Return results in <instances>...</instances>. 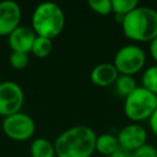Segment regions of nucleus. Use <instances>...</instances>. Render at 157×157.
<instances>
[{
	"label": "nucleus",
	"instance_id": "1",
	"mask_svg": "<svg viewBox=\"0 0 157 157\" xmlns=\"http://www.w3.org/2000/svg\"><path fill=\"white\" fill-rule=\"evenodd\" d=\"M97 135L86 125H76L63 130L54 141L57 157H90L96 151Z\"/></svg>",
	"mask_w": 157,
	"mask_h": 157
},
{
	"label": "nucleus",
	"instance_id": "2",
	"mask_svg": "<svg viewBox=\"0 0 157 157\" xmlns=\"http://www.w3.org/2000/svg\"><path fill=\"white\" fill-rule=\"evenodd\" d=\"M123 33L132 41L147 42L157 37V11L138 6L122 21Z\"/></svg>",
	"mask_w": 157,
	"mask_h": 157
},
{
	"label": "nucleus",
	"instance_id": "3",
	"mask_svg": "<svg viewBox=\"0 0 157 157\" xmlns=\"http://www.w3.org/2000/svg\"><path fill=\"white\" fill-rule=\"evenodd\" d=\"M65 14L57 3L44 1L36 7L31 16V28L37 36L54 39L63 31Z\"/></svg>",
	"mask_w": 157,
	"mask_h": 157
},
{
	"label": "nucleus",
	"instance_id": "4",
	"mask_svg": "<svg viewBox=\"0 0 157 157\" xmlns=\"http://www.w3.org/2000/svg\"><path fill=\"white\" fill-rule=\"evenodd\" d=\"M157 109V95L138 86L125 98L124 112L133 122L146 120Z\"/></svg>",
	"mask_w": 157,
	"mask_h": 157
},
{
	"label": "nucleus",
	"instance_id": "5",
	"mask_svg": "<svg viewBox=\"0 0 157 157\" xmlns=\"http://www.w3.org/2000/svg\"><path fill=\"white\" fill-rule=\"evenodd\" d=\"M146 56L143 48L137 44L124 45L115 53L113 65L120 74L133 75L145 65Z\"/></svg>",
	"mask_w": 157,
	"mask_h": 157
},
{
	"label": "nucleus",
	"instance_id": "6",
	"mask_svg": "<svg viewBox=\"0 0 157 157\" xmlns=\"http://www.w3.org/2000/svg\"><path fill=\"white\" fill-rule=\"evenodd\" d=\"M2 129L5 133L15 141H26L36 131V123L28 114L17 112L3 117Z\"/></svg>",
	"mask_w": 157,
	"mask_h": 157
},
{
	"label": "nucleus",
	"instance_id": "7",
	"mask_svg": "<svg viewBox=\"0 0 157 157\" xmlns=\"http://www.w3.org/2000/svg\"><path fill=\"white\" fill-rule=\"evenodd\" d=\"M24 103V92L18 83L3 81L0 83V115L3 117L21 111Z\"/></svg>",
	"mask_w": 157,
	"mask_h": 157
},
{
	"label": "nucleus",
	"instance_id": "8",
	"mask_svg": "<svg viewBox=\"0 0 157 157\" xmlns=\"http://www.w3.org/2000/svg\"><path fill=\"white\" fill-rule=\"evenodd\" d=\"M22 10L14 0L0 1V36H9L20 26Z\"/></svg>",
	"mask_w": 157,
	"mask_h": 157
},
{
	"label": "nucleus",
	"instance_id": "9",
	"mask_svg": "<svg viewBox=\"0 0 157 157\" xmlns=\"http://www.w3.org/2000/svg\"><path fill=\"white\" fill-rule=\"evenodd\" d=\"M147 132L144 127L138 123H131L124 126L117 135L120 146L130 153L145 144Z\"/></svg>",
	"mask_w": 157,
	"mask_h": 157
},
{
	"label": "nucleus",
	"instance_id": "10",
	"mask_svg": "<svg viewBox=\"0 0 157 157\" xmlns=\"http://www.w3.org/2000/svg\"><path fill=\"white\" fill-rule=\"evenodd\" d=\"M36 37L37 35L31 27L20 25L8 36V42L12 52L29 53L31 52Z\"/></svg>",
	"mask_w": 157,
	"mask_h": 157
},
{
	"label": "nucleus",
	"instance_id": "11",
	"mask_svg": "<svg viewBox=\"0 0 157 157\" xmlns=\"http://www.w3.org/2000/svg\"><path fill=\"white\" fill-rule=\"evenodd\" d=\"M120 75L113 63H101L93 68L90 72V80L97 86L105 87L115 83Z\"/></svg>",
	"mask_w": 157,
	"mask_h": 157
},
{
	"label": "nucleus",
	"instance_id": "12",
	"mask_svg": "<svg viewBox=\"0 0 157 157\" xmlns=\"http://www.w3.org/2000/svg\"><path fill=\"white\" fill-rule=\"evenodd\" d=\"M30 155L31 157H55L54 143L46 138H36L30 144Z\"/></svg>",
	"mask_w": 157,
	"mask_h": 157
},
{
	"label": "nucleus",
	"instance_id": "13",
	"mask_svg": "<svg viewBox=\"0 0 157 157\" xmlns=\"http://www.w3.org/2000/svg\"><path fill=\"white\" fill-rule=\"evenodd\" d=\"M120 147L117 136L112 133H102L97 136L96 139V151L102 155L110 156Z\"/></svg>",
	"mask_w": 157,
	"mask_h": 157
},
{
	"label": "nucleus",
	"instance_id": "14",
	"mask_svg": "<svg viewBox=\"0 0 157 157\" xmlns=\"http://www.w3.org/2000/svg\"><path fill=\"white\" fill-rule=\"evenodd\" d=\"M114 85H115L116 93L125 98L138 87L133 76L128 75V74H120L116 78Z\"/></svg>",
	"mask_w": 157,
	"mask_h": 157
},
{
	"label": "nucleus",
	"instance_id": "15",
	"mask_svg": "<svg viewBox=\"0 0 157 157\" xmlns=\"http://www.w3.org/2000/svg\"><path fill=\"white\" fill-rule=\"evenodd\" d=\"M53 50V42L52 39H48L45 37H41V36H37L36 40L33 44V48H31V53L35 56L39 57V58H44V57L48 56Z\"/></svg>",
	"mask_w": 157,
	"mask_h": 157
},
{
	"label": "nucleus",
	"instance_id": "16",
	"mask_svg": "<svg viewBox=\"0 0 157 157\" xmlns=\"http://www.w3.org/2000/svg\"><path fill=\"white\" fill-rule=\"evenodd\" d=\"M142 87L157 95V65L151 66L144 70L141 78Z\"/></svg>",
	"mask_w": 157,
	"mask_h": 157
},
{
	"label": "nucleus",
	"instance_id": "17",
	"mask_svg": "<svg viewBox=\"0 0 157 157\" xmlns=\"http://www.w3.org/2000/svg\"><path fill=\"white\" fill-rule=\"evenodd\" d=\"M139 6L137 0H112V12L117 16L124 18L128 13Z\"/></svg>",
	"mask_w": 157,
	"mask_h": 157
},
{
	"label": "nucleus",
	"instance_id": "18",
	"mask_svg": "<svg viewBox=\"0 0 157 157\" xmlns=\"http://www.w3.org/2000/svg\"><path fill=\"white\" fill-rule=\"evenodd\" d=\"M90 8L100 15H108L112 12V0H88Z\"/></svg>",
	"mask_w": 157,
	"mask_h": 157
},
{
	"label": "nucleus",
	"instance_id": "19",
	"mask_svg": "<svg viewBox=\"0 0 157 157\" xmlns=\"http://www.w3.org/2000/svg\"><path fill=\"white\" fill-rule=\"evenodd\" d=\"M10 65L17 70H23L28 66L29 63V56L28 53L23 52H12L9 57Z\"/></svg>",
	"mask_w": 157,
	"mask_h": 157
},
{
	"label": "nucleus",
	"instance_id": "20",
	"mask_svg": "<svg viewBox=\"0 0 157 157\" xmlns=\"http://www.w3.org/2000/svg\"><path fill=\"white\" fill-rule=\"evenodd\" d=\"M131 157H157V148L152 144L145 143L131 152Z\"/></svg>",
	"mask_w": 157,
	"mask_h": 157
},
{
	"label": "nucleus",
	"instance_id": "21",
	"mask_svg": "<svg viewBox=\"0 0 157 157\" xmlns=\"http://www.w3.org/2000/svg\"><path fill=\"white\" fill-rule=\"evenodd\" d=\"M148 125H150V128L152 130V132L155 136H157V109L148 117Z\"/></svg>",
	"mask_w": 157,
	"mask_h": 157
},
{
	"label": "nucleus",
	"instance_id": "22",
	"mask_svg": "<svg viewBox=\"0 0 157 157\" xmlns=\"http://www.w3.org/2000/svg\"><path fill=\"white\" fill-rule=\"evenodd\" d=\"M109 157H131V153L120 146V147H118L113 154L110 155Z\"/></svg>",
	"mask_w": 157,
	"mask_h": 157
},
{
	"label": "nucleus",
	"instance_id": "23",
	"mask_svg": "<svg viewBox=\"0 0 157 157\" xmlns=\"http://www.w3.org/2000/svg\"><path fill=\"white\" fill-rule=\"evenodd\" d=\"M150 53L153 59L157 63V37L150 42Z\"/></svg>",
	"mask_w": 157,
	"mask_h": 157
}]
</instances>
